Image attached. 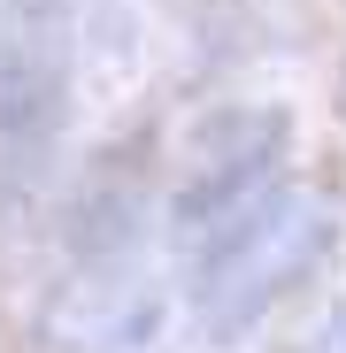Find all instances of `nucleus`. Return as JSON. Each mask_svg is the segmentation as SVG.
I'll return each mask as SVG.
<instances>
[{
  "label": "nucleus",
  "instance_id": "obj_5",
  "mask_svg": "<svg viewBox=\"0 0 346 353\" xmlns=\"http://www.w3.org/2000/svg\"><path fill=\"white\" fill-rule=\"evenodd\" d=\"M338 108H346V85H338Z\"/></svg>",
  "mask_w": 346,
  "mask_h": 353
},
{
  "label": "nucleus",
  "instance_id": "obj_3",
  "mask_svg": "<svg viewBox=\"0 0 346 353\" xmlns=\"http://www.w3.org/2000/svg\"><path fill=\"white\" fill-rule=\"evenodd\" d=\"M285 139H293L285 108H231L200 131V146L185 161V185L169 200V239H177L185 269L285 185Z\"/></svg>",
  "mask_w": 346,
  "mask_h": 353
},
{
  "label": "nucleus",
  "instance_id": "obj_4",
  "mask_svg": "<svg viewBox=\"0 0 346 353\" xmlns=\"http://www.w3.org/2000/svg\"><path fill=\"white\" fill-rule=\"evenodd\" d=\"M293 353H346V300H338V307H331V315H323V323H316Z\"/></svg>",
  "mask_w": 346,
  "mask_h": 353
},
{
  "label": "nucleus",
  "instance_id": "obj_2",
  "mask_svg": "<svg viewBox=\"0 0 346 353\" xmlns=\"http://www.w3.org/2000/svg\"><path fill=\"white\" fill-rule=\"evenodd\" d=\"M77 39H85V0H8V23H0V200H23L54 161V139H62L77 92Z\"/></svg>",
  "mask_w": 346,
  "mask_h": 353
},
{
  "label": "nucleus",
  "instance_id": "obj_1",
  "mask_svg": "<svg viewBox=\"0 0 346 353\" xmlns=\"http://www.w3.org/2000/svg\"><path fill=\"white\" fill-rule=\"evenodd\" d=\"M338 246V192L300 176V185H277L239 230L223 239L185 269L193 276V323L208 345H231L247 338L285 292H300Z\"/></svg>",
  "mask_w": 346,
  "mask_h": 353
}]
</instances>
